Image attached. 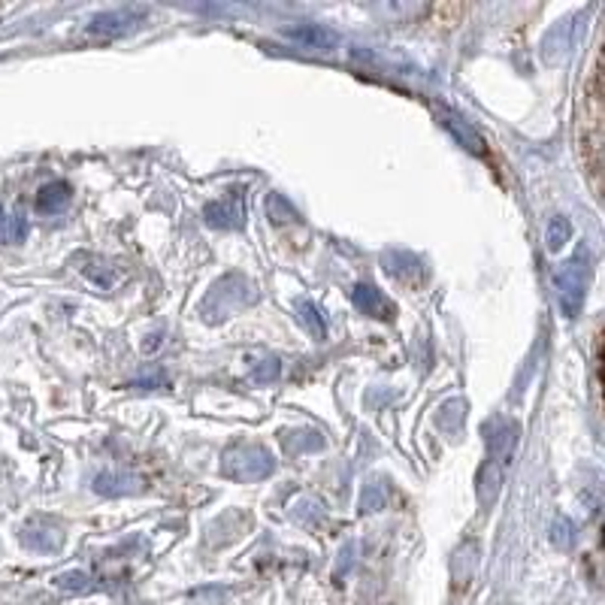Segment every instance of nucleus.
<instances>
[{
    "label": "nucleus",
    "mask_w": 605,
    "mask_h": 605,
    "mask_svg": "<svg viewBox=\"0 0 605 605\" xmlns=\"http://www.w3.org/2000/svg\"><path fill=\"white\" fill-rule=\"evenodd\" d=\"M587 285H590V252L581 246L578 252H575L566 263H560L554 272L557 300H560V309H563L566 318H578L581 306H585Z\"/></svg>",
    "instance_id": "nucleus-1"
},
{
    "label": "nucleus",
    "mask_w": 605,
    "mask_h": 605,
    "mask_svg": "<svg viewBox=\"0 0 605 605\" xmlns=\"http://www.w3.org/2000/svg\"><path fill=\"white\" fill-rule=\"evenodd\" d=\"M224 472L240 482H261L276 472V460L263 445H240L224 454Z\"/></svg>",
    "instance_id": "nucleus-2"
},
{
    "label": "nucleus",
    "mask_w": 605,
    "mask_h": 605,
    "mask_svg": "<svg viewBox=\"0 0 605 605\" xmlns=\"http://www.w3.org/2000/svg\"><path fill=\"white\" fill-rule=\"evenodd\" d=\"M203 218L209 227H218V231H236V227L246 224V203H242L240 194H227L221 200H212L203 206Z\"/></svg>",
    "instance_id": "nucleus-3"
},
{
    "label": "nucleus",
    "mask_w": 605,
    "mask_h": 605,
    "mask_svg": "<svg viewBox=\"0 0 605 605\" xmlns=\"http://www.w3.org/2000/svg\"><path fill=\"white\" fill-rule=\"evenodd\" d=\"M484 433H488V457L497 460L499 467H508L515 457V448H518L521 427L515 420H493Z\"/></svg>",
    "instance_id": "nucleus-4"
},
{
    "label": "nucleus",
    "mask_w": 605,
    "mask_h": 605,
    "mask_svg": "<svg viewBox=\"0 0 605 605\" xmlns=\"http://www.w3.org/2000/svg\"><path fill=\"white\" fill-rule=\"evenodd\" d=\"M145 19L143 10H109V12H100V16L91 19V25H88V34L91 36H122V34H130L139 21Z\"/></svg>",
    "instance_id": "nucleus-5"
},
{
    "label": "nucleus",
    "mask_w": 605,
    "mask_h": 605,
    "mask_svg": "<svg viewBox=\"0 0 605 605\" xmlns=\"http://www.w3.org/2000/svg\"><path fill=\"white\" fill-rule=\"evenodd\" d=\"M231 285H233V276H224L221 282H216V287L209 291V297H206V306L218 302V318H224V315L233 312V309H240L242 302L252 300V287H248L246 279L236 285V291H231Z\"/></svg>",
    "instance_id": "nucleus-6"
},
{
    "label": "nucleus",
    "mask_w": 605,
    "mask_h": 605,
    "mask_svg": "<svg viewBox=\"0 0 605 605\" xmlns=\"http://www.w3.org/2000/svg\"><path fill=\"white\" fill-rule=\"evenodd\" d=\"M21 545L31 551H40V554H49V551H58L64 545V533L55 523L31 521L21 527Z\"/></svg>",
    "instance_id": "nucleus-7"
},
{
    "label": "nucleus",
    "mask_w": 605,
    "mask_h": 605,
    "mask_svg": "<svg viewBox=\"0 0 605 605\" xmlns=\"http://www.w3.org/2000/svg\"><path fill=\"white\" fill-rule=\"evenodd\" d=\"M351 302H354V306H358L364 315H370V318H388V315H390V302H388V297H385V294H381L375 285H370V282L354 285Z\"/></svg>",
    "instance_id": "nucleus-8"
},
{
    "label": "nucleus",
    "mask_w": 605,
    "mask_h": 605,
    "mask_svg": "<svg viewBox=\"0 0 605 605\" xmlns=\"http://www.w3.org/2000/svg\"><path fill=\"white\" fill-rule=\"evenodd\" d=\"M287 40L300 43V46L306 49H321V51H330L336 46V34L330 31V28L324 25H297V28H287L285 31Z\"/></svg>",
    "instance_id": "nucleus-9"
},
{
    "label": "nucleus",
    "mask_w": 605,
    "mask_h": 605,
    "mask_svg": "<svg viewBox=\"0 0 605 605\" xmlns=\"http://www.w3.org/2000/svg\"><path fill=\"white\" fill-rule=\"evenodd\" d=\"M503 472L506 467H499L497 460H484L482 472H478V503H482V508H491L493 503H497L499 497V488H503Z\"/></svg>",
    "instance_id": "nucleus-10"
},
{
    "label": "nucleus",
    "mask_w": 605,
    "mask_h": 605,
    "mask_svg": "<svg viewBox=\"0 0 605 605\" xmlns=\"http://www.w3.org/2000/svg\"><path fill=\"white\" fill-rule=\"evenodd\" d=\"M94 491L103 493V497H118V493H139L143 491V482L134 475H118V472H100L94 478Z\"/></svg>",
    "instance_id": "nucleus-11"
},
{
    "label": "nucleus",
    "mask_w": 605,
    "mask_h": 605,
    "mask_svg": "<svg viewBox=\"0 0 605 605\" xmlns=\"http://www.w3.org/2000/svg\"><path fill=\"white\" fill-rule=\"evenodd\" d=\"M442 124L452 130V137L457 139V143L467 145L472 154H482V158H484V152H488V149H484V139L478 137L475 130H472L469 124L463 122V118H457L454 113H442Z\"/></svg>",
    "instance_id": "nucleus-12"
},
{
    "label": "nucleus",
    "mask_w": 605,
    "mask_h": 605,
    "mask_svg": "<svg viewBox=\"0 0 605 605\" xmlns=\"http://www.w3.org/2000/svg\"><path fill=\"white\" fill-rule=\"evenodd\" d=\"M70 197H73V188L67 182H49V185L36 191V209L49 212V216L51 212H61L70 203Z\"/></svg>",
    "instance_id": "nucleus-13"
},
{
    "label": "nucleus",
    "mask_w": 605,
    "mask_h": 605,
    "mask_svg": "<svg viewBox=\"0 0 605 605\" xmlns=\"http://www.w3.org/2000/svg\"><path fill=\"white\" fill-rule=\"evenodd\" d=\"M381 261H385V270L390 272V276L400 279V282H415V279L420 276V261L409 252H390V255L381 257Z\"/></svg>",
    "instance_id": "nucleus-14"
},
{
    "label": "nucleus",
    "mask_w": 605,
    "mask_h": 605,
    "mask_svg": "<svg viewBox=\"0 0 605 605\" xmlns=\"http://www.w3.org/2000/svg\"><path fill=\"white\" fill-rule=\"evenodd\" d=\"M297 318L302 327L309 330L315 339H324L327 336V324H324V315H321V309L315 306L312 300H297Z\"/></svg>",
    "instance_id": "nucleus-15"
},
{
    "label": "nucleus",
    "mask_w": 605,
    "mask_h": 605,
    "mask_svg": "<svg viewBox=\"0 0 605 605\" xmlns=\"http://www.w3.org/2000/svg\"><path fill=\"white\" fill-rule=\"evenodd\" d=\"M285 448L291 454H302V452H318L324 448V436L318 430H294V433H285Z\"/></svg>",
    "instance_id": "nucleus-16"
},
{
    "label": "nucleus",
    "mask_w": 605,
    "mask_h": 605,
    "mask_svg": "<svg viewBox=\"0 0 605 605\" xmlns=\"http://www.w3.org/2000/svg\"><path fill=\"white\" fill-rule=\"evenodd\" d=\"M385 506H388V484L385 482L364 484V491H360V512L373 515V512H381Z\"/></svg>",
    "instance_id": "nucleus-17"
},
{
    "label": "nucleus",
    "mask_w": 605,
    "mask_h": 605,
    "mask_svg": "<svg viewBox=\"0 0 605 605\" xmlns=\"http://www.w3.org/2000/svg\"><path fill=\"white\" fill-rule=\"evenodd\" d=\"M572 236V224L566 216H554L548 221V231H545V242H548V252H560V248L570 242Z\"/></svg>",
    "instance_id": "nucleus-18"
},
{
    "label": "nucleus",
    "mask_w": 605,
    "mask_h": 605,
    "mask_svg": "<svg viewBox=\"0 0 605 605\" xmlns=\"http://www.w3.org/2000/svg\"><path fill=\"white\" fill-rule=\"evenodd\" d=\"M475 545L467 542L460 551L454 554V581L457 585H467V581L472 578V570H475Z\"/></svg>",
    "instance_id": "nucleus-19"
},
{
    "label": "nucleus",
    "mask_w": 605,
    "mask_h": 605,
    "mask_svg": "<svg viewBox=\"0 0 605 605\" xmlns=\"http://www.w3.org/2000/svg\"><path fill=\"white\" fill-rule=\"evenodd\" d=\"M551 542L560 551H570L575 545V523L566 518V515H557L554 523H551Z\"/></svg>",
    "instance_id": "nucleus-20"
},
{
    "label": "nucleus",
    "mask_w": 605,
    "mask_h": 605,
    "mask_svg": "<svg viewBox=\"0 0 605 605\" xmlns=\"http://www.w3.org/2000/svg\"><path fill=\"white\" fill-rule=\"evenodd\" d=\"M463 415H467V405H463L460 400H452L439 409L436 420H439L442 430H457V427H463Z\"/></svg>",
    "instance_id": "nucleus-21"
},
{
    "label": "nucleus",
    "mask_w": 605,
    "mask_h": 605,
    "mask_svg": "<svg viewBox=\"0 0 605 605\" xmlns=\"http://www.w3.org/2000/svg\"><path fill=\"white\" fill-rule=\"evenodd\" d=\"M267 212H270V218L276 221V224H285V221H297V209H294V206L287 203L282 194H270Z\"/></svg>",
    "instance_id": "nucleus-22"
},
{
    "label": "nucleus",
    "mask_w": 605,
    "mask_h": 605,
    "mask_svg": "<svg viewBox=\"0 0 605 605\" xmlns=\"http://www.w3.org/2000/svg\"><path fill=\"white\" fill-rule=\"evenodd\" d=\"M294 518L300 523H306V527H315V523H321V518H324V506L318 499H302V503L294 508Z\"/></svg>",
    "instance_id": "nucleus-23"
},
{
    "label": "nucleus",
    "mask_w": 605,
    "mask_h": 605,
    "mask_svg": "<svg viewBox=\"0 0 605 605\" xmlns=\"http://www.w3.org/2000/svg\"><path fill=\"white\" fill-rule=\"evenodd\" d=\"M279 375H282V364H279V358H263L261 364H255L252 381H257V385H267V381H276Z\"/></svg>",
    "instance_id": "nucleus-24"
},
{
    "label": "nucleus",
    "mask_w": 605,
    "mask_h": 605,
    "mask_svg": "<svg viewBox=\"0 0 605 605\" xmlns=\"http://www.w3.org/2000/svg\"><path fill=\"white\" fill-rule=\"evenodd\" d=\"M55 585L61 590H73V593H85V590H91V578L85 572H64L55 578Z\"/></svg>",
    "instance_id": "nucleus-25"
},
{
    "label": "nucleus",
    "mask_w": 605,
    "mask_h": 605,
    "mask_svg": "<svg viewBox=\"0 0 605 605\" xmlns=\"http://www.w3.org/2000/svg\"><path fill=\"white\" fill-rule=\"evenodd\" d=\"M358 563V542H349L342 548V554H339V563H336V578H345V575L351 572V566Z\"/></svg>",
    "instance_id": "nucleus-26"
},
{
    "label": "nucleus",
    "mask_w": 605,
    "mask_h": 605,
    "mask_svg": "<svg viewBox=\"0 0 605 605\" xmlns=\"http://www.w3.org/2000/svg\"><path fill=\"white\" fill-rule=\"evenodd\" d=\"M25 233H28V216L21 209H16L10 218V227H6V240L19 242V240H25Z\"/></svg>",
    "instance_id": "nucleus-27"
},
{
    "label": "nucleus",
    "mask_w": 605,
    "mask_h": 605,
    "mask_svg": "<svg viewBox=\"0 0 605 605\" xmlns=\"http://www.w3.org/2000/svg\"><path fill=\"white\" fill-rule=\"evenodd\" d=\"M0 221H4V209H0Z\"/></svg>",
    "instance_id": "nucleus-28"
}]
</instances>
